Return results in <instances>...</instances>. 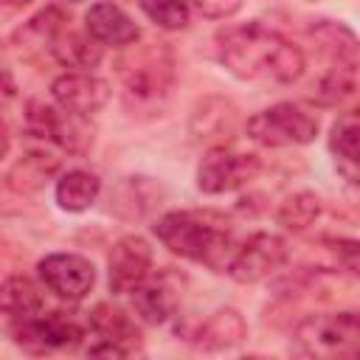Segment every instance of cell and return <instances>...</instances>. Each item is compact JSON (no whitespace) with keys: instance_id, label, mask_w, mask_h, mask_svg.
Instances as JSON below:
<instances>
[{"instance_id":"6da1fadb","label":"cell","mask_w":360,"mask_h":360,"mask_svg":"<svg viewBox=\"0 0 360 360\" xmlns=\"http://www.w3.org/2000/svg\"><path fill=\"white\" fill-rule=\"evenodd\" d=\"M217 56L233 76L264 84H292L307 68L304 51L262 20L217 31Z\"/></svg>"},{"instance_id":"7a4b0ae2","label":"cell","mask_w":360,"mask_h":360,"mask_svg":"<svg viewBox=\"0 0 360 360\" xmlns=\"http://www.w3.org/2000/svg\"><path fill=\"white\" fill-rule=\"evenodd\" d=\"M155 236L177 256L228 270L233 256V233L219 211H169L152 225Z\"/></svg>"},{"instance_id":"3957f363","label":"cell","mask_w":360,"mask_h":360,"mask_svg":"<svg viewBox=\"0 0 360 360\" xmlns=\"http://www.w3.org/2000/svg\"><path fill=\"white\" fill-rule=\"evenodd\" d=\"M124 101L135 112H155L174 84V56L166 42H143L118 59Z\"/></svg>"},{"instance_id":"277c9868","label":"cell","mask_w":360,"mask_h":360,"mask_svg":"<svg viewBox=\"0 0 360 360\" xmlns=\"http://www.w3.org/2000/svg\"><path fill=\"white\" fill-rule=\"evenodd\" d=\"M295 349L309 357H360V309L304 318L295 326Z\"/></svg>"},{"instance_id":"5b68a950","label":"cell","mask_w":360,"mask_h":360,"mask_svg":"<svg viewBox=\"0 0 360 360\" xmlns=\"http://www.w3.org/2000/svg\"><path fill=\"white\" fill-rule=\"evenodd\" d=\"M318 127L321 124L309 110L292 101H281L248 118L245 129L248 138H253L262 146H301L315 141Z\"/></svg>"},{"instance_id":"8992f818","label":"cell","mask_w":360,"mask_h":360,"mask_svg":"<svg viewBox=\"0 0 360 360\" xmlns=\"http://www.w3.org/2000/svg\"><path fill=\"white\" fill-rule=\"evenodd\" d=\"M11 340L31 354H51V352H65L76 349L84 338V329L76 318L65 312H37L25 321L8 323Z\"/></svg>"},{"instance_id":"52a82bcc","label":"cell","mask_w":360,"mask_h":360,"mask_svg":"<svg viewBox=\"0 0 360 360\" xmlns=\"http://www.w3.org/2000/svg\"><path fill=\"white\" fill-rule=\"evenodd\" d=\"M87 115H76L62 110L59 104L51 107L45 101H28L25 107V127L34 138L51 141L70 155H82L93 143V129L84 124Z\"/></svg>"},{"instance_id":"ba28073f","label":"cell","mask_w":360,"mask_h":360,"mask_svg":"<svg viewBox=\"0 0 360 360\" xmlns=\"http://www.w3.org/2000/svg\"><path fill=\"white\" fill-rule=\"evenodd\" d=\"M290 259V248L278 233H267L259 231L253 236H248V242H242L231 262H228V276L239 284H256L267 276H273L276 270H281V264Z\"/></svg>"},{"instance_id":"9c48e42d","label":"cell","mask_w":360,"mask_h":360,"mask_svg":"<svg viewBox=\"0 0 360 360\" xmlns=\"http://www.w3.org/2000/svg\"><path fill=\"white\" fill-rule=\"evenodd\" d=\"M262 169L256 155L233 152L225 146H214L197 166V188L205 194H228L250 183Z\"/></svg>"},{"instance_id":"30bf717a","label":"cell","mask_w":360,"mask_h":360,"mask_svg":"<svg viewBox=\"0 0 360 360\" xmlns=\"http://www.w3.org/2000/svg\"><path fill=\"white\" fill-rule=\"evenodd\" d=\"M87 326L96 335V343L87 349L93 357H127L141 349V329L121 307L96 304L87 312Z\"/></svg>"},{"instance_id":"8fae6325","label":"cell","mask_w":360,"mask_h":360,"mask_svg":"<svg viewBox=\"0 0 360 360\" xmlns=\"http://www.w3.org/2000/svg\"><path fill=\"white\" fill-rule=\"evenodd\" d=\"M42 284L62 301H82L96 284V267L79 253H51L39 264Z\"/></svg>"},{"instance_id":"7c38bea8","label":"cell","mask_w":360,"mask_h":360,"mask_svg":"<svg viewBox=\"0 0 360 360\" xmlns=\"http://www.w3.org/2000/svg\"><path fill=\"white\" fill-rule=\"evenodd\" d=\"M110 270V290L112 292H132L149 273H152V248L143 236L127 233L121 236L107 259Z\"/></svg>"},{"instance_id":"4fadbf2b","label":"cell","mask_w":360,"mask_h":360,"mask_svg":"<svg viewBox=\"0 0 360 360\" xmlns=\"http://www.w3.org/2000/svg\"><path fill=\"white\" fill-rule=\"evenodd\" d=\"M53 101L76 115H93L98 112L110 98V84L90 70H68L51 84Z\"/></svg>"},{"instance_id":"5bb4252c","label":"cell","mask_w":360,"mask_h":360,"mask_svg":"<svg viewBox=\"0 0 360 360\" xmlns=\"http://www.w3.org/2000/svg\"><path fill=\"white\" fill-rule=\"evenodd\" d=\"M129 304H132V312L143 321V323H166L174 312H177V304H180V281L163 270L158 276H146L132 292H129Z\"/></svg>"},{"instance_id":"9a60e30c","label":"cell","mask_w":360,"mask_h":360,"mask_svg":"<svg viewBox=\"0 0 360 360\" xmlns=\"http://www.w3.org/2000/svg\"><path fill=\"white\" fill-rule=\"evenodd\" d=\"M84 28L101 45H112V48H127L141 37V28L135 25V20L110 0H98L90 6V11L84 14Z\"/></svg>"},{"instance_id":"2e32d148","label":"cell","mask_w":360,"mask_h":360,"mask_svg":"<svg viewBox=\"0 0 360 360\" xmlns=\"http://www.w3.org/2000/svg\"><path fill=\"white\" fill-rule=\"evenodd\" d=\"M70 28V17L62 11V8H56V6H48V8H42L39 14H34L25 25H20L17 31H14V37H11V42L17 45V51L20 53H37V51H53V45H56V39L65 34Z\"/></svg>"},{"instance_id":"e0dca14e","label":"cell","mask_w":360,"mask_h":360,"mask_svg":"<svg viewBox=\"0 0 360 360\" xmlns=\"http://www.w3.org/2000/svg\"><path fill=\"white\" fill-rule=\"evenodd\" d=\"M248 338V326H245V318L231 309V307H222L217 312H211L194 332H191V343H197L200 349L205 352H219V349H233L239 346L242 340Z\"/></svg>"},{"instance_id":"ac0fdd59","label":"cell","mask_w":360,"mask_h":360,"mask_svg":"<svg viewBox=\"0 0 360 360\" xmlns=\"http://www.w3.org/2000/svg\"><path fill=\"white\" fill-rule=\"evenodd\" d=\"M59 169V158H53L51 152H42V149H34V152H25L6 174V183L11 191L17 194H31V191H39Z\"/></svg>"},{"instance_id":"d6986e66","label":"cell","mask_w":360,"mask_h":360,"mask_svg":"<svg viewBox=\"0 0 360 360\" xmlns=\"http://www.w3.org/2000/svg\"><path fill=\"white\" fill-rule=\"evenodd\" d=\"M236 127V107L225 98H205L191 112V135L197 141H222Z\"/></svg>"},{"instance_id":"ffe728a7","label":"cell","mask_w":360,"mask_h":360,"mask_svg":"<svg viewBox=\"0 0 360 360\" xmlns=\"http://www.w3.org/2000/svg\"><path fill=\"white\" fill-rule=\"evenodd\" d=\"M329 152H332L335 169L346 180L360 183V124L357 121H338L332 127Z\"/></svg>"},{"instance_id":"44dd1931","label":"cell","mask_w":360,"mask_h":360,"mask_svg":"<svg viewBox=\"0 0 360 360\" xmlns=\"http://www.w3.org/2000/svg\"><path fill=\"white\" fill-rule=\"evenodd\" d=\"M51 53H53L65 68H73V70H93V68L101 62V42H98L87 28H84V34L68 28V31L56 39V45H53Z\"/></svg>"},{"instance_id":"7402d4cb","label":"cell","mask_w":360,"mask_h":360,"mask_svg":"<svg viewBox=\"0 0 360 360\" xmlns=\"http://www.w3.org/2000/svg\"><path fill=\"white\" fill-rule=\"evenodd\" d=\"M98 191H101V180L93 172L70 169L56 183V202L65 211H84L96 202Z\"/></svg>"},{"instance_id":"603a6c76","label":"cell","mask_w":360,"mask_h":360,"mask_svg":"<svg viewBox=\"0 0 360 360\" xmlns=\"http://www.w3.org/2000/svg\"><path fill=\"white\" fill-rule=\"evenodd\" d=\"M3 312L8 323L25 321L37 312H42V292L39 287L25 276H8L3 281Z\"/></svg>"},{"instance_id":"cb8c5ba5","label":"cell","mask_w":360,"mask_h":360,"mask_svg":"<svg viewBox=\"0 0 360 360\" xmlns=\"http://www.w3.org/2000/svg\"><path fill=\"white\" fill-rule=\"evenodd\" d=\"M318 217H321V197L312 194V191H295V194H290L278 205V214H276L278 225L284 231H292V233L307 231Z\"/></svg>"},{"instance_id":"d4e9b609","label":"cell","mask_w":360,"mask_h":360,"mask_svg":"<svg viewBox=\"0 0 360 360\" xmlns=\"http://www.w3.org/2000/svg\"><path fill=\"white\" fill-rule=\"evenodd\" d=\"M143 14L166 31H180L188 25V3L186 0H138Z\"/></svg>"},{"instance_id":"484cf974","label":"cell","mask_w":360,"mask_h":360,"mask_svg":"<svg viewBox=\"0 0 360 360\" xmlns=\"http://www.w3.org/2000/svg\"><path fill=\"white\" fill-rule=\"evenodd\" d=\"M329 253L335 256L338 267L360 276V242L357 239H326Z\"/></svg>"},{"instance_id":"4316f807","label":"cell","mask_w":360,"mask_h":360,"mask_svg":"<svg viewBox=\"0 0 360 360\" xmlns=\"http://www.w3.org/2000/svg\"><path fill=\"white\" fill-rule=\"evenodd\" d=\"M194 6L200 8L202 17H211V20H222V17H231L242 8V0H194Z\"/></svg>"},{"instance_id":"83f0119b","label":"cell","mask_w":360,"mask_h":360,"mask_svg":"<svg viewBox=\"0 0 360 360\" xmlns=\"http://www.w3.org/2000/svg\"><path fill=\"white\" fill-rule=\"evenodd\" d=\"M31 0H6V6H11V8H20V6H28Z\"/></svg>"},{"instance_id":"f1b7e54d","label":"cell","mask_w":360,"mask_h":360,"mask_svg":"<svg viewBox=\"0 0 360 360\" xmlns=\"http://www.w3.org/2000/svg\"><path fill=\"white\" fill-rule=\"evenodd\" d=\"M70 3H76V0H70Z\"/></svg>"}]
</instances>
